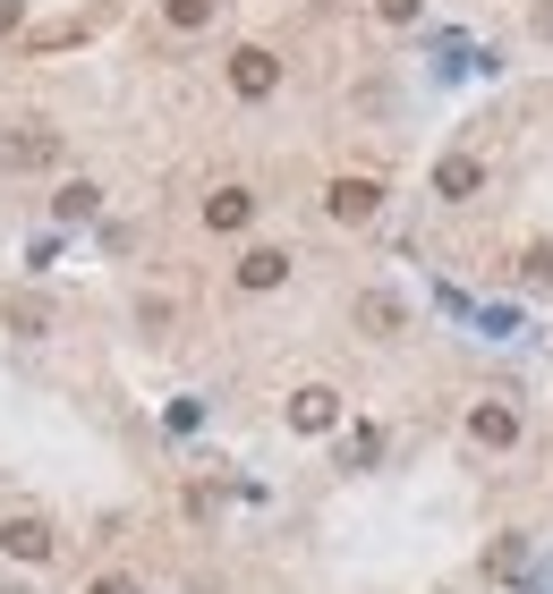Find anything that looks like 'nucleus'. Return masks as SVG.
<instances>
[{"mask_svg": "<svg viewBox=\"0 0 553 594\" xmlns=\"http://www.w3.org/2000/svg\"><path fill=\"white\" fill-rule=\"evenodd\" d=\"M273 86H281V60H273L264 43H247V52H230V94H239V102H264Z\"/></svg>", "mask_w": 553, "mask_h": 594, "instance_id": "obj_1", "label": "nucleus"}, {"mask_svg": "<svg viewBox=\"0 0 553 594\" xmlns=\"http://www.w3.org/2000/svg\"><path fill=\"white\" fill-rule=\"evenodd\" d=\"M0 161H9V170H43V161H60V136H52L43 120H26V127L0 136Z\"/></svg>", "mask_w": 553, "mask_h": 594, "instance_id": "obj_2", "label": "nucleus"}, {"mask_svg": "<svg viewBox=\"0 0 553 594\" xmlns=\"http://www.w3.org/2000/svg\"><path fill=\"white\" fill-rule=\"evenodd\" d=\"M0 552H9V561H52V518L18 509V518L0 527Z\"/></svg>", "mask_w": 553, "mask_h": 594, "instance_id": "obj_3", "label": "nucleus"}, {"mask_svg": "<svg viewBox=\"0 0 553 594\" xmlns=\"http://www.w3.org/2000/svg\"><path fill=\"white\" fill-rule=\"evenodd\" d=\"M468 434L486 441V450H511V441H520V407H502V400L468 407Z\"/></svg>", "mask_w": 553, "mask_h": 594, "instance_id": "obj_4", "label": "nucleus"}, {"mask_svg": "<svg viewBox=\"0 0 553 594\" xmlns=\"http://www.w3.org/2000/svg\"><path fill=\"white\" fill-rule=\"evenodd\" d=\"M332 416H341V391H332V382H307V391L290 400V425H298V434H324Z\"/></svg>", "mask_w": 553, "mask_h": 594, "instance_id": "obj_5", "label": "nucleus"}, {"mask_svg": "<svg viewBox=\"0 0 553 594\" xmlns=\"http://www.w3.org/2000/svg\"><path fill=\"white\" fill-rule=\"evenodd\" d=\"M290 281V255L281 247H247L239 255V289H281Z\"/></svg>", "mask_w": 553, "mask_h": 594, "instance_id": "obj_6", "label": "nucleus"}, {"mask_svg": "<svg viewBox=\"0 0 553 594\" xmlns=\"http://www.w3.org/2000/svg\"><path fill=\"white\" fill-rule=\"evenodd\" d=\"M375 204H384L375 179H332V221H375Z\"/></svg>", "mask_w": 553, "mask_h": 594, "instance_id": "obj_7", "label": "nucleus"}, {"mask_svg": "<svg viewBox=\"0 0 553 594\" xmlns=\"http://www.w3.org/2000/svg\"><path fill=\"white\" fill-rule=\"evenodd\" d=\"M477 188H486V161H477V154H452L443 170H434V195H452V204H460V195H477Z\"/></svg>", "mask_w": 553, "mask_h": 594, "instance_id": "obj_8", "label": "nucleus"}, {"mask_svg": "<svg viewBox=\"0 0 553 594\" xmlns=\"http://www.w3.org/2000/svg\"><path fill=\"white\" fill-rule=\"evenodd\" d=\"M204 221H213V229H247V221H256V195L247 188H213L204 195Z\"/></svg>", "mask_w": 553, "mask_h": 594, "instance_id": "obj_9", "label": "nucleus"}, {"mask_svg": "<svg viewBox=\"0 0 553 594\" xmlns=\"http://www.w3.org/2000/svg\"><path fill=\"white\" fill-rule=\"evenodd\" d=\"M358 323H366V332H400V298H391V289H366V298H358Z\"/></svg>", "mask_w": 553, "mask_h": 594, "instance_id": "obj_10", "label": "nucleus"}, {"mask_svg": "<svg viewBox=\"0 0 553 594\" xmlns=\"http://www.w3.org/2000/svg\"><path fill=\"white\" fill-rule=\"evenodd\" d=\"M95 213H102V188L68 179V188H60V221H95Z\"/></svg>", "mask_w": 553, "mask_h": 594, "instance_id": "obj_11", "label": "nucleus"}, {"mask_svg": "<svg viewBox=\"0 0 553 594\" xmlns=\"http://www.w3.org/2000/svg\"><path fill=\"white\" fill-rule=\"evenodd\" d=\"M213 9H222V0H163V18L179 34H196V26H213Z\"/></svg>", "mask_w": 553, "mask_h": 594, "instance_id": "obj_12", "label": "nucleus"}, {"mask_svg": "<svg viewBox=\"0 0 553 594\" xmlns=\"http://www.w3.org/2000/svg\"><path fill=\"white\" fill-rule=\"evenodd\" d=\"M375 450H384V434H375V425H358V434H350V468H366Z\"/></svg>", "mask_w": 553, "mask_h": 594, "instance_id": "obj_13", "label": "nucleus"}, {"mask_svg": "<svg viewBox=\"0 0 553 594\" xmlns=\"http://www.w3.org/2000/svg\"><path fill=\"white\" fill-rule=\"evenodd\" d=\"M375 9H384V26H418V9H425V0H375Z\"/></svg>", "mask_w": 553, "mask_h": 594, "instance_id": "obj_14", "label": "nucleus"}, {"mask_svg": "<svg viewBox=\"0 0 553 594\" xmlns=\"http://www.w3.org/2000/svg\"><path fill=\"white\" fill-rule=\"evenodd\" d=\"M86 594H136V578H95Z\"/></svg>", "mask_w": 553, "mask_h": 594, "instance_id": "obj_15", "label": "nucleus"}, {"mask_svg": "<svg viewBox=\"0 0 553 594\" xmlns=\"http://www.w3.org/2000/svg\"><path fill=\"white\" fill-rule=\"evenodd\" d=\"M18 18H26V9H18V0H0V34H18Z\"/></svg>", "mask_w": 553, "mask_h": 594, "instance_id": "obj_16", "label": "nucleus"}]
</instances>
